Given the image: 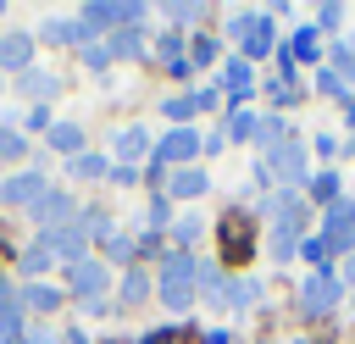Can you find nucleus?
<instances>
[{
  "instance_id": "f257e3e1",
  "label": "nucleus",
  "mask_w": 355,
  "mask_h": 344,
  "mask_svg": "<svg viewBox=\"0 0 355 344\" xmlns=\"http://www.w3.org/2000/svg\"><path fill=\"white\" fill-rule=\"evenodd\" d=\"M266 211H272V227H266V255H272V261H288V255L305 244V205H300V194H294V189H283Z\"/></svg>"
},
{
  "instance_id": "f03ea898",
  "label": "nucleus",
  "mask_w": 355,
  "mask_h": 344,
  "mask_svg": "<svg viewBox=\"0 0 355 344\" xmlns=\"http://www.w3.org/2000/svg\"><path fill=\"white\" fill-rule=\"evenodd\" d=\"M155 294H161L172 311H189V305L200 300V261H194V250H172V255H166V266H161V277H155Z\"/></svg>"
},
{
  "instance_id": "7ed1b4c3",
  "label": "nucleus",
  "mask_w": 355,
  "mask_h": 344,
  "mask_svg": "<svg viewBox=\"0 0 355 344\" xmlns=\"http://www.w3.org/2000/svg\"><path fill=\"white\" fill-rule=\"evenodd\" d=\"M261 178H266V183L277 178V183H288V189H294V183H305V144H300V139L272 144V150L261 155Z\"/></svg>"
},
{
  "instance_id": "20e7f679",
  "label": "nucleus",
  "mask_w": 355,
  "mask_h": 344,
  "mask_svg": "<svg viewBox=\"0 0 355 344\" xmlns=\"http://www.w3.org/2000/svg\"><path fill=\"white\" fill-rule=\"evenodd\" d=\"M200 155V133L194 128H172L155 150H150V161H155V172H178V166H189Z\"/></svg>"
},
{
  "instance_id": "39448f33",
  "label": "nucleus",
  "mask_w": 355,
  "mask_h": 344,
  "mask_svg": "<svg viewBox=\"0 0 355 344\" xmlns=\"http://www.w3.org/2000/svg\"><path fill=\"white\" fill-rule=\"evenodd\" d=\"M338 289H344V283H338V272H311V277H305V289H300V305H305L311 316H327V311L338 305Z\"/></svg>"
},
{
  "instance_id": "423d86ee",
  "label": "nucleus",
  "mask_w": 355,
  "mask_h": 344,
  "mask_svg": "<svg viewBox=\"0 0 355 344\" xmlns=\"http://www.w3.org/2000/svg\"><path fill=\"white\" fill-rule=\"evenodd\" d=\"M44 194H50L44 172H17V178H6V183H0V205H28V211H33Z\"/></svg>"
},
{
  "instance_id": "0eeeda50",
  "label": "nucleus",
  "mask_w": 355,
  "mask_h": 344,
  "mask_svg": "<svg viewBox=\"0 0 355 344\" xmlns=\"http://www.w3.org/2000/svg\"><path fill=\"white\" fill-rule=\"evenodd\" d=\"M39 244H44L55 261H72V266H78V261H83V250H89V239H83V227H78V222H67V227H50Z\"/></svg>"
},
{
  "instance_id": "6e6552de",
  "label": "nucleus",
  "mask_w": 355,
  "mask_h": 344,
  "mask_svg": "<svg viewBox=\"0 0 355 344\" xmlns=\"http://www.w3.org/2000/svg\"><path fill=\"white\" fill-rule=\"evenodd\" d=\"M327 255L333 250H349L355 244V200H338V205H327Z\"/></svg>"
},
{
  "instance_id": "1a4fd4ad",
  "label": "nucleus",
  "mask_w": 355,
  "mask_h": 344,
  "mask_svg": "<svg viewBox=\"0 0 355 344\" xmlns=\"http://www.w3.org/2000/svg\"><path fill=\"white\" fill-rule=\"evenodd\" d=\"M33 216H39V227H44V233H50V227L78 222V211H72V194H67V189H50V194L33 205Z\"/></svg>"
},
{
  "instance_id": "9d476101",
  "label": "nucleus",
  "mask_w": 355,
  "mask_h": 344,
  "mask_svg": "<svg viewBox=\"0 0 355 344\" xmlns=\"http://www.w3.org/2000/svg\"><path fill=\"white\" fill-rule=\"evenodd\" d=\"M105 283H111V272H105L100 261H78V266H72V294H78V300H89V305H100V294H105Z\"/></svg>"
},
{
  "instance_id": "9b49d317",
  "label": "nucleus",
  "mask_w": 355,
  "mask_h": 344,
  "mask_svg": "<svg viewBox=\"0 0 355 344\" xmlns=\"http://www.w3.org/2000/svg\"><path fill=\"white\" fill-rule=\"evenodd\" d=\"M255 89V72H250V61L244 55H233L227 67H222V94L233 100V105H244V94Z\"/></svg>"
},
{
  "instance_id": "f8f14e48",
  "label": "nucleus",
  "mask_w": 355,
  "mask_h": 344,
  "mask_svg": "<svg viewBox=\"0 0 355 344\" xmlns=\"http://www.w3.org/2000/svg\"><path fill=\"white\" fill-rule=\"evenodd\" d=\"M33 61V39L28 33H0V72H28Z\"/></svg>"
},
{
  "instance_id": "ddd939ff",
  "label": "nucleus",
  "mask_w": 355,
  "mask_h": 344,
  "mask_svg": "<svg viewBox=\"0 0 355 344\" xmlns=\"http://www.w3.org/2000/svg\"><path fill=\"white\" fill-rule=\"evenodd\" d=\"M166 189H172V200H200V194L211 189V178H205L200 166H178V172L166 178Z\"/></svg>"
},
{
  "instance_id": "4468645a",
  "label": "nucleus",
  "mask_w": 355,
  "mask_h": 344,
  "mask_svg": "<svg viewBox=\"0 0 355 344\" xmlns=\"http://www.w3.org/2000/svg\"><path fill=\"white\" fill-rule=\"evenodd\" d=\"M272 44H277V33H272V11H255V28H250V39H244V61H261Z\"/></svg>"
},
{
  "instance_id": "2eb2a0df",
  "label": "nucleus",
  "mask_w": 355,
  "mask_h": 344,
  "mask_svg": "<svg viewBox=\"0 0 355 344\" xmlns=\"http://www.w3.org/2000/svg\"><path fill=\"white\" fill-rule=\"evenodd\" d=\"M11 338H22V300L0 283V344H11Z\"/></svg>"
},
{
  "instance_id": "dca6fc26",
  "label": "nucleus",
  "mask_w": 355,
  "mask_h": 344,
  "mask_svg": "<svg viewBox=\"0 0 355 344\" xmlns=\"http://www.w3.org/2000/svg\"><path fill=\"white\" fill-rule=\"evenodd\" d=\"M55 150H67V155H83V128L78 122H50V133H44Z\"/></svg>"
},
{
  "instance_id": "f3484780",
  "label": "nucleus",
  "mask_w": 355,
  "mask_h": 344,
  "mask_svg": "<svg viewBox=\"0 0 355 344\" xmlns=\"http://www.w3.org/2000/svg\"><path fill=\"white\" fill-rule=\"evenodd\" d=\"M17 300H22L28 311H44V316H50V311L61 305V289H50V283H28V289H22Z\"/></svg>"
},
{
  "instance_id": "a211bd4d",
  "label": "nucleus",
  "mask_w": 355,
  "mask_h": 344,
  "mask_svg": "<svg viewBox=\"0 0 355 344\" xmlns=\"http://www.w3.org/2000/svg\"><path fill=\"white\" fill-rule=\"evenodd\" d=\"M116 294H122L128 305H139V300L150 294V272H139V266H128V272H122V283H116Z\"/></svg>"
},
{
  "instance_id": "6ab92c4d",
  "label": "nucleus",
  "mask_w": 355,
  "mask_h": 344,
  "mask_svg": "<svg viewBox=\"0 0 355 344\" xmlns=\"http://www.w3.org/2000/svg\"><path fill=\"white\" fill-rule=\"evenodd\" d=\"M255 128H261V122H255L250 105H233V111H227V139H255Z\"/></svg>"
},
{
  "instance_id": "aec40b11",
  "label": "nucleus",
  "mask_w": 355,
  "mask_h": 344,
  "mask_svg": "<svg viewBox=\"0 0 355 344\" xmlns=\"http://www.w3.org/2000/svg\"><path fill=\"white\" fill-rule=\"evenodd\" d=\"M311 183V200L316 205H338V172H316V178H305Z\"/></svg>"
},
{
  "instance_id": "412c9836",
  "label": "nucleus",
  "mask_w": 355,
  "mask_h": 344,
  "mask_svg": "<svg viewBox=\"0 0 355 344\" xmlns=\"http://www.w3.org/2000/svg\"><path fill=\"white\" fill-rule=\"evenodd\" d=\"M72 172L78 178H111V161L94 155V150H83V155H72Z\"/></svg>"
},
{
  "instance_id": "4be33fe9",
  "label": "nucleus",
  "mask_w": 355,
  "mask_h": 344,
  "mask_svg": "<svg viewBox=\"0 0 355 344\" xmlns=\"http://www.w3.org/2000/svg\"><path fill=\"white\" fill-rule=\"evenodd\" d=\"M111 55H144V33H139V28H116Z\"/></svg>"
},
{
  "instance_id": "5701e85b",
  "label": "nucleus",
  "mask_w": 355,
  "mask_h": 344,
  "mask_svg": "<svg viewBox=\"0 0 355 344\" xmlns=\"http://www.w3.org/2000/svg\"><path fill=\"white\" fill-rule=\"evenodd\" d=\"M116 150H122V155H133V161H139V155H144V150H150V133H144V128H122V133H116Z\"/></svg>"
},
{
  "instance_id": "b1692460",
  "label": "nucleus",
  "mask_w": 355,
  "mask_h": 344,
  "mask_svg": "<svg viewBox=\"0 0 355 344\" xmlns=\"http://www.w3.org/2000/svg\"><path fill=\"white\" fill-rule=\"evenodd\" d=\"M50 266H55V255H50L44 244H33V250H22V272H28V277H44Z\"/></svg>"
},
{
  "instance_id": "393cba45",
  "label": "nucleus",
  "mask_w": 355,
  "mask_h": 344,
  "mask_svg": "<svg viewBox=\"0 0 355 344\" xmlns=\"http://www.w3.org/2000/svg\"><path fill=\"white\" fill-rule=\"evenodd\" d=\"M22 155H28V139H22L17 128L0 122V161H22Z\"/></svg>"
},
{
  "instance_id": "a878e982",
  "label": "nucleus",
  "mask_w": 355,
  "mask_h": 344,
  "mask_svg": "<svg viewBox=\"0 0 355 344\" xmlns=\"http://www.w3.org/2000/svg\"><path fill=\"white\" fill-rule=\"evenodd\" d=\"M44 44H83L78 22H44Z\"/></svg>"
},
{
  "instance_id": "bb28decb",
  "label": "nucleus",
  "mask_w": 355,
  "mask_h": 344,
  "mask_svg": "<svg viewBox=\"0 0 355 344\" xmlns=\"http://www.w3.org/2000/svg\"><path fill=\"white\" fill-rule=\"evenodd\" d=\"M22 89H28V94H33V100H50V94H55V89H61V83H55V78H50V72H22Z\"/></svg>"
},
{
  "instance_id": "cd10ccee",
  "label": "nucleus",
  "mask_w": 355,
  "mask_h": 344,
  "mask_svg": "<svg viewBox=\"0 0 355 344\" xmlns=\"http://www.w3.org/2000/svg\"><path fill=\"white\" fill-rule=\"evenodd\" d=\"M316 50H322V39H316V28H300V33H294V55H305V61H316Z\"/></svg>"
},
{
  "instance_id": "c85d7f7f",
  "label": "nucleus",
  "mask_w": 355,
  "mask_h": 344,
  "mask_svg": "<svg viewBox=\"0 0 355 344\" xmlns=\"http://www.w3.org/2000/svg\"><path fill=\"white\" fill-rule=\"evenodd\" d=\"M300 255H305V261H311V266L322 272V261H327V239H322V233H316V239L305 233V244H300Z\"/></svg>"
},
{
  "instance_id": "c756f323",
  "label": "nucleus",
  "mask_w": 355,
  "mask_h": 344,
  "mask_svg": "<svg viewBox=\"0 0 355 344\" xmlns=\"http://www.w3.org/2000/svg\"><path fill=\"white\" fill-rule=\"evenodd\" d=\"M216 61V39H194V50H189V67H211Z\"/></svg>"
},
{
  "instance_id": "7c9ffc66",
  "label": "nucleus",
  "mask_w": 355,
  "mask_h": 344,
  "mask_svg": "<svg viewBox=\"0 0 355 344\" xmlns=\"http://www.w3.org/2000/svg\"><path fill=\"white\" fill-rule=\"evenodd\" d=\"M338 22H344V6H316V28L322 33H333Z\"/></svg>"
},
{
  "instance_id": "2f4dec72",
  "label": "nucleus",
  "mask_w": 355,
  "mask_h": 344,
  "mask_svg": "<svg viewBox=\"0 0 355 344\" xmlns=\"http://www.w3.org/2000/svg\"><path fill=\"white\" fill-rule=\"evenodd\" d=\"M250 28H255V11H233V17H227V33H233V39H250Z\"/></svg>"
},
{
  "instance_id": "473e14b6",
  "label": "nucleus",
  "mask_w": 355,
  "mask_h": 344,
  "mask_svg": "<svg viewBox=\"0 0 355 344\" xmlns=\"http://www.w3.org/2000/svg\"><path fill=\"white\" fill-rule=\"evenodd\" d=\"M105 255H111V261H128V255H133V244H128L122 233H105Z\"/></svg>"
},
{
  "instance_id": "72a5a7b5",
  "label": "nucleus",
  "mask_w": 355,
  "mask_h": 344,
  "mask_svg": "<svg viewBox=\"0 0 355 344\" xmlns=\"http://www.w3.org/2000/svg\"><path fill=\"white\" fill-rule=\"evenodd\" d=\"M166 17H172V22H194V17H200V6H194V0H183V6L172 0V6H166Z\"/></svg>"
},
{
  "instance_id": "f704fd0d",
  "label": "nucleus",
  "mask_w": 355,
  "mask_h": 344,
  "mask_svg": "<svg viewBox=\"0 0 355 344\" xmlns=\"http://www.w3.org/2000/svg\"><path fill=\"white\" fill-rule=\"evenodd\" d=\"M83 61H89V67H100V72H105V67H111V50H105V44H83Z\"/></svg>"
},
{
  "instance_id": "c9c22d12",
  "label": "nucleus",
  "mask_w": 355,
  "mask_h": 344,
  "mask_svg": "<svg viewBox=\"0 0 355 344\" xmlns=\"http://www.w3.org/2000/svg\"><path fill=\"white\" fill-rule=\"evenodd\" d=\"M22 122H28V128H33V133H50V105H33V111H28V117H22Z\"/></svg>"
},
{
  "instance_id": "e433bc0d",
  "label": "nucleus",
  "mask_w": 355,
  "mask_h": 344,
  "mask_svg": "<svg viewBox=\"0 0 355 344\" xmlns=\"http://www.w3.org/2000/svg\"><path fill=\"white\" fill-rule=\"evenodd\" d=\"M255 300V283H227V305H250Z\"/></svg>"
},
{
  "instance_id": "4c0bfd02",
  "label": "nucleus",
  "mask_w": 355,
  "mask_h": 344,
  "mask_svg": "<svg viewBox=\"0 0 355 344\" xmlns=\"http://www.w3.org/2000/svg\"><path fill=\"white\" fill-rule=\"evenodd\" d=\"M316 89H322V94H338V89H344V78L327 67V72H316Z\"/></svg>"
},
{
  "instance_id": "58836bf2",
  "label": "nucleus",
  "mask_w": 355,
  "mask_h": 344,
  "mask_svg": "<svg viewBox=\"0 0 355 344\" xmlns=\"http://www.w3.org/2000/svg\"><path fill=\"white\" fill-rule=\"evenodd\" d=\"M194 239H200V222L183 216V222H178V244H194Z\"/></svg>"
},
{
  "instance_id": "ea45409f",
  "label": "nucleus",
  "mask_w": 355,
  "mask_h": 344,
  "mask_svg": "<svg viewBox=\"0 0 355 344\" xmlns=\"http://www.w3.org/2000/svg\"><path fill=\"white\" fill-rule=\"evenodd\" d=\"M111 183H139V166H111Z\"/></svg>"
},
{
  "instance_id": "a19ab883",
  "label": "nucleus",
  "mask_w": 355,
  "mask_h": 344,
  "mask_svg": "<svg viewBox=\"0 0 355 344\" xmlns=\"http://www.w3.org/2000/svg\"><path fill=\"white\" fill-rule=\"evenodd\" d=\"M67 344H89V338H83V333H67Z\"/></svg>"
},
{
  "instance_id": "79ce46f5",
  "label": "nucleus",
  "mask_w": 355,
  "mask_h": 344,
  "mask_svg": "<svg viewBox=\"0 0 355 344\" xmlns=\"http://www.w3.org/2000/svg\"><path fill=\"white\" fill-rule=\"evenodd\" d=\"M349 122H355V105H349Z\"/></svg>"
},
{
  "instance_id": "37998d69",
  "label": "nucleus",
  "mask_w": 355,
  "mask_h": 344,
  "mask_svg": "<svg viewBox=\"0 0 355 344\" xmlns=\"http://www.w3.org/2000/svg\"><path fill=\"white\" fill-rule=\"evenodd\" d=\"M0 22H6V6H0Z\"/></svg>"
}]
</instances>
